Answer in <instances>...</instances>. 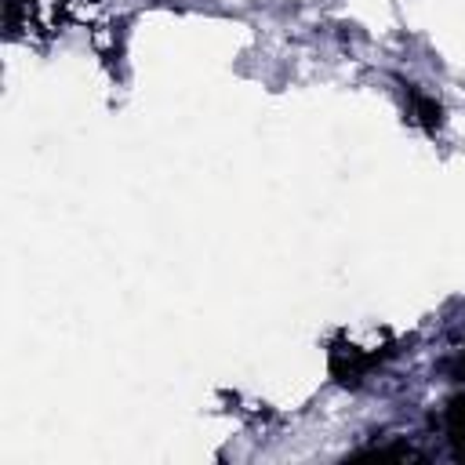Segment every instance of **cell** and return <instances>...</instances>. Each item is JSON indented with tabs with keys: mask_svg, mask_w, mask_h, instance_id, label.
I'll return each mask as SVG.
<instances>
[{
	"mask_svg": "<svg viewBox=\"0 0 465 465\" xmlns=\"http://www.w3.org/2000/svg\"><path fill=\"white\" fill-rule=\"evenodd\" d=\"M443 374H447L450 381H461V385H465V341L443 360Z\"/></svg>",
	"mask_w": 465,
	"mask_h": 465,
	"instance_id": "obj_6",
	"label": "cell"
},
{
	"mask_svg": "<svg viewBox=\"0 0 465 465\" xmlns=\"http://www.w3.org/2000/svg\"><path fill=\"white\" fill-rule=\"evenodd\" d=\"M396 352V341L389 338V331H381L378 338L371 341H356L349 334H338L331 345H327V367H331V378L345 389H356L367 381V374L374 367H381L389 356Z\"/></svg>",
	"mask_w": 465,
	"mask_h": 465,
	"instance_id": "obj_2",
	"label": "cell"
},
{
	"mask_svg": "<svg viewBox=\"0 0 465 465\" xmlns=\"http://www.w3.org/2000/svg\"><path fill=\"white\" fill-rule=\"evenodd\" d=\"M91 44H94L98 58H102L109 69H116V65H120V58H124V22L94 25V29H91Z\"/></svg>",
	"mask_w": 465,
	"mask_h": 465,
	"instance_id": "obj_5",
	"label": "cell"
},
{
	"mask_svg": "<svg viewBox=\"0 0 465 465\" xmlns=\"http://www.w3.org/2000/svg\"><path fill=\"white\" fill-rule=\"evenodd\" d=\"M73 18H76V0H4L7 40L47 44Z\"/></svg>",
	"mask_w": 465,
	"mask_h": 465,
	"instance_id": "obj_1",
	"label": "cell"
},
{
	"mask_svg": "<svg viewBox=\"0 0 465 465\" xmlns=\"http://www.w3.org/2000/svg\"><path fill=\"white\" fill-rule=\"evenodd\" d=\"M440 429H443V440L450 443V454L454 458H465V392L450 396L440 411Z\"/></svg>",
	"mask_w": 465,
	"mask_h": 465,
	"instance_id": "obj_4",
	"label": "cell"
},
{
	"mask_svg": "<svg viewBox=\"0 0 465 465\" xmlns=\"http://www.w3.org/2000/svg\"><path fill=\"white\" fill-rule=\"evenodd\" d=\"M407 124L421 127L425 134H440V127H443V105L432 94H425L418 87H407Z\"/></svg>",
	"mask_w": 465,
	"mask_h": 465,
	"instance_id": "obj_3",
	"label": "cell"
}]
</instances>
